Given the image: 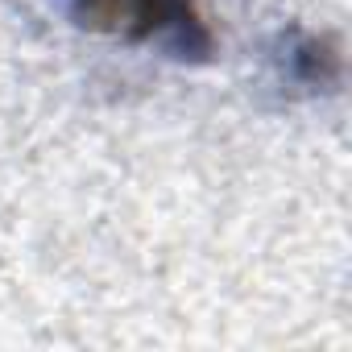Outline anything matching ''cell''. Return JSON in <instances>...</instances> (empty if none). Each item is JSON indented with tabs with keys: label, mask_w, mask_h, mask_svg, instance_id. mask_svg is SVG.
I'll use <instances>...</instances> for the list:
<instances>
[{
	"label": "cell",
	"mask_w": 352,
	"mask_h": 352,
	"mask_svg": "<svg viewBox=\"0 0 352 352\" xmlns=\"http://www.w3.org/2000/svg\"><path fill=\"white\" fill-rule=\"evenodd\" d=\"M179 0H79V17L104 30H129V34H153L157 25H170L166 13Z\"/></svg>",
	"instance_id": "6da1fadb"
}]
</instances>
